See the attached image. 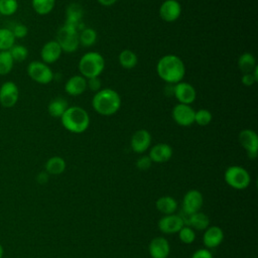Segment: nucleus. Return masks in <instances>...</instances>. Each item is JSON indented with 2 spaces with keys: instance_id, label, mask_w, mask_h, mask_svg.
<instances>
[{
  "instance_id": "nucleus-1",
  "label": "nucleus",
  "mask_w": 258,
  "mask_h": 258,
  "mask_svg": "<svg viewBox=\"0 0 258 258\" xmlns=\"http://www.w3.org/2000/svg\"><path fill=\"white\" fill-rule=\"evenodd\" d=\"M156 73L162 81L169 85H174L182 81L185 75V66L179 56L165 54L158 59Z\"/></svg>"
},
{
  "instance_id": "nucleus-2",
  "label": "nucleus",
  "mask_w": 258,
  "mask_h": 258,
  "mask_svg": "<svg viewBox=\"0 0 258 258\" xmlns=\"http://www.w3.org/2000/svg\"><path fill=\"white\" fill-rule=\"evenodd\" d=\"M92 107L95 112L102 116L114 115L121 108V97L113 89H101L95 93L92 99Z\"/></svg>"
},
{
  "instance_id": "nucleus-3",
  "label": "nucleus",
  "mask_w": 258,
  "mask_h": 258,
  "mask_svg": "<svg viewBox=\"0 0 258 258\" xmlns=\"http://www.w3.org/2000/svg\"><path fill=\"white\" fill-rule=\"evenodd\" d=\"M59 119L62 127L75 134L84 133L91 122L87 110L80 106H69Z\"/></svg>"
},
{
  "instance_id": "nucleus-4",
  "label": "nucleus",
  "mask_w": 258,
  "mask_h": 258,
  "mask_svg": "<svg viewBox=\"0 0 258 258\" xmlns=\"http://www.w3.org/2000/svg\"><path fill=\"white\" fill-rule=\"evenodd\" d=\"M81 76L92 79L99 77L105 70V58L97 51H89L82 55L78 63Z\"/></svg>"
},
{
  "instance_id": "nucleus-5",
  "label": "nucleus",
  "mask_w": 258,
  "mask_h": 258,
  "mask_svg": "<svg viewBox=\"0 0 258 258\" xmlns=\"http://www.w3.org/2000/svg\"><path fill=\"white\" fill-rule=\"evenodd\" d=\"M62 52H75L79 46V28L70 24H63L56 32V39Z\"/></svg>"
},
{
  "instance_id": "nucleus-6",
  "label": "nucleus",
  "mask_w": 258,
  "mask_h": 258,
  "mask_svg": "<svg viewBox=\"0 0 258 258\" xmlns=\"http://www.w3.org/2000/svg\"><path fill=\"white\" fill-rule=\"evenodd\" d=\"M224 177L225 181L235 189H244L248 187L251 182L249 172L239 165L229 166L225 171Z\"/></svg>"
},
{
  "instance_id": "nucleus-7",
  "label": "nucleus",
  "mask_w": 258,
  "mask_h": 258,
  "mask_svg": "<svg viewBox=\"0 0 258 258\" xmlns=\"http://www.w3.org/2000/svg\"><path fill=\"white\" fill-rule=\"evenodd\" d=\"M28 77L37 84L47 85L53 80V72L50 67L41 60H32L27 64Z\"/></svg>"
},
{
  "instance_id": "nucleus-8",
  "label": "nucleus",
  "mask_w": 258,
  "mask_h": 258,
  "mask_svg": "<svg viewBox=\"0 0 258 258\" xmlns=\"http://www.w3.org/2000/svg\"><path fill=\"white\" fill-rule=\"evenodd\" d=\"M19 88L12 81H6L0 86V105L9 109L14 107L19 100Z\"/></svg>"
},
{
  "instance_id": "nucleus-9",
  "label": "nucleus",
  "mask_w": 258,
  "mask_h": 258,
  "mask_svg": "<svg viewBox=\"0 0 258 258\" xmlns=\"http://www.w3.org/2000/svg\"><path fill=\"white\" fill-rule=\"evenodd\" d=\"M195 110L190 105L177 103L171 111L173 121L182 127H188L195 123Z\"/></svg>"
},
{
  "instance_id": "nucleus-10",
  "label": "nucleus",
  "mask_w": 258,
  "mask_h": 258,
  "mask_svg": "<svg viewBox=\"0 0 258 258\" xmlns=\"http://www.w3.org/2000/svg\"><path fill=\"white\" fill-rule=\"evenodd\" d=\"M239 142L246 150L250 159H255L258 153V135L252 129H243L239 133Z\"/></svg>"
},
{
  "instance_id": "nucleus-11",
  "label": "nucleus",
  "mask_w": 258,
  "mask_h": 258,
  "mask_svg": "<svg viewBox=\"0 0 258 258\" xmlns=\"http://www.w3.org/2000/svg\"><path fill=\"white\" fill-rule=\"evenodd\" d=\"M172 95L178 103L190 105L196 101L197 91L191 84L181 81L173 85Z\"/></svg>"
},
{
  "instance_id": "nucleus-12",
  "label": "nucleus",
  "mask_w": 258,
  "mask_h": 258,
  "mask_svg": "<svg viewBox=\"0 0 258 258\" xmlns=\"http://www.w3.org/2000/svg\"><path fill=\"white\" fill-rule=\"evenodd\" d=\"M181 14V5L177 0H164L159 7V16L165 22L176 21Z\"/></svg>"
},
{
  "instance_id": "nucleus-13",
  "label": "nucleus",
  "mask_w": 258,
  "mask_h": 258,
  "mask_svg": "<svg viewBox=\"0 0 258 258\" xmlns=\"http://www.w3.org/2000/svg\"><path fill=\"white\" fill-rule=\"evenodd\" d=\"M203 195L197 189L188 190L182 200V212L191 215L200 211L203 206Z\"/></svg>"
},
{
  "instance_id": "nucleus-14",
  "label": "nucleus",
  "mask_w": 258,
  "mask_h": 258,
  "mask_svg": "<svg viewBox=\"0 0 258 258\" xmlns=\"http://www.w3.org/2000/svg\"><path fill=\"white\" fill-rule=\"evenodd\" d=\"M62 53V50L57 43V41L54 40H48L46 41L41 49H40V58L41 61H43L46 64H51L57 61Z\"/></svg>"
},
{
  "instance_id": "nucleus-15",
  "label": "nucleus",
  "mask_w": 258,
  "mask_h": 258,
  "mask_svg": "<svg viewBox=\"0 0 258 258\" xmlns=\"http://www.w3.org/2000/svg\"><path fill=\"white\" fill-rule=\"evenodd\" d=\"M151 144V134L145 129H139L131 137L130 146L135 153L145 152Z\"/></svg>"
},
{
  "instance_id": "nucleus-16",
  "label": "nucleus",
  "mask_w": 258,
  "mask_h": 258,
  "mask_svg": "<svg viewBox=\"0 0 258 258\" xmlns=\"http://www.w3.org/2000/svg\"><path fill=\"white\" fill-rule=\"evenodd\" d=\"M184 226L182 219L177 215H165L158 221V228L162 233L174 234Z\"/></svg>"
},
{
  "instance_id": "nucleus-17",
  "label": "nucleus",
  "mask_w": 258,
  "mask_h": 258,
  "mask_svg": "<svg viewBox=\"0 0 258 258\" xmlns=\"http://www.w3.org/2000/svg\"><path fill=\"white\" fill-rule=\"evenodd\" d=\"M172 147L167 143H157L150 148L148 156L152 162L163 163L168 161L172 156Z\"/></svg>"
},
{
  "instance_id": "nucleus-18",
  "label": "nucleus",
  "mask_w": 258,
  "mask_h": 258,
  "mask_svg": "<svg viewBox=\"0 0 258 258\" xmlns=\"http://www.w3.org/2000/svg\"><path fill=\"white\" fill-rule=\"evenodd\" d=\"M87 89V79L81 75L72 76L64 84V92L73 97L84 94Z\"/></svg>"
},
{
  "instance_id": "nucleus-19",
  "label": "nucleus",
  "mask_w": 258,
  "mask_h": 258,
  "mask_svg": "<svg viewBox=\"0 0 258 258\" xmlns=\"http://www.w3.org/2000/svg\"><path fill=\"white\" fill-rule=\"evenodd\" d=\"M148 251L151 258H167L170 252V247L165 238L156 237L150 241Z\"/></svg>"
},
{
  "instance_id": "nucleus-20",
  "label": "nucleus",
  "mask_w": 258,
  "mask_h": 258,
  "mask_svg": "<svg viewBox=\"0 0 258 258\" xmlns=\"http://www.w3.org/2000/svg\"><path fill=\"white\" fill-rule=\"evenodd\" d=\"M224 239V233L222 229L218 226L208 227L203 236L204 244L207 248H216L218 247Z\"/></svg>"
},
{
  "instance_id": "nucleus-21",
  "label": "nucleus",
  "mask_w": 258,
  "mask_h": 258,
  "mask_svg": "<svg viewBox=\"0 0 258 258\" xmlns=\"http://www.w3.org/2000/svg\"><path fill=\"white\" fill-rule=\"evenodd\" d=\"M210 225L209 217L201 212H197L187 217L184 222V226H188L191 229H196L199 231L206 230Z\"/></svg>"
},
{
  "instance_id": "nucleus-22",
  "label": "nucleus",
  "mask_w": 258,
  "mask_h": 258,
  "mask_svg": "<svg viewBox=\"0 0 258 258\" xmlns=\"http://www.w3.org/2000/svg\"><path fill=\"white\" fill-rule=\"evenodd\" d=\"M84 15L83 8L77 4V3H72L70 6L67 8L66 12V24H70L76 27H79L80 21L82 20Z\"/></svg>"
},
{
  "instance_id": "nucleus-23",
  "label": "nucleus",
  "mask_w": 258,
  "mask_h": 258,
  "mask_svg": "<svg viewBox=\"0 0 258 258\" xmlns=\"http://www.w3.org/2000/svg\"><path fill=\"white\" fill-rule=\"evenodd\" d=\"M69 105L66 99L57 97L52 99L47 105V112L52 118H60L64 111L68 109Z\"/></svg>"
},
{
  "instance_id": "nucleus-24",
  "label": "nucleus",
  "mask_w": 258,
  "mask_h": 258,
  "mask_svg": "<svg viewBox=\"0 0 258 258\" xmlns=\"http://www.w3.org/2000/svg\"><path fill=\"white\" fill-rule=\"evenodd\" d=\"M66 161L60 156H52L48 158L45 162V171L49 174L57 175L64 171L66 169Z\"/></svg>"
},
{
  "instance_id": "nucleus-25",
  "label": "nucleus",
  "mask_w": 258,
  "mask_h": 258,
  "mask_svg": "<svg viewBox=\"0 0 258 258\" xmlns=\"http://www.w3.org/2000/svg\"><path fill=\"white\" fill-rule=\"evenodd\" d=\"M118 61L122 68L126 70H131L137 66L138 57L133 50L123 49L118 55Z\"/></svg>"
},
{
  "instance_id": "nucleus-26",
  "label": "nucleus",
  "mask_w": 258,
  "mask_h": 258,
  "mask_svg": "<svg viewBox=\"0 0 258 258\" xmlns=\"http://www.w3.org/2000/svg\"><path fill=\"white\" fill-rule=\"evenodd\" d=\"M155 206H156V209L164 215L173 214L176 211V208H177L176 201L173 198L168 197V196H164V197L159 198L156 201Z\"/></svg>"
},
{
  "instance_id": "nucleus-27",
  "label": "nucleus",
  "mask_w": 258,
  "mask_h": 258,
  "mask_svg": "<svg viewBox=\"0 0 258 258\" xmlns=\"http://www.w3.org/2000/svg\"><path fill=\"white\" fill-rule=\"evenodd\" d=\"M238 67L243 74L251 73L256 67V58L251 52H244L238 58Z\"/></svg>"
},
{
  "instance_id": "nucleus-28",
  "label": "nucleus",
  "mask_w": 258,
  "mask_h": 258,
  "mask_svg": "<svg viewBox=\"0 0 258 258\" xmlns=\"http://www.w3.org/2000/svg\"><path fill=\"white\" fill-rule=\"evenodd\" d=\"M55 6V0H31V7L38 15L49 14Z\"/></svg>"
},
{
  "instance_id": "nucleus-29",
  "label": "nucleus",
  "mask_w": 258,
  "mask_h": 258,
  "mask_svg": "<svg viewBox=\"0 0 258 258\" xmlns=\"http://www.w3.org/2000/svg\"><path fill=\"white\" fill-rule=\"evenodd\" d=\"M97 31L92 27H85L79 32L80 44L85 47L93 46L97 41Z\"/></svg>"
},
{
  "instance_id": "nucleus-30",
  "label": "nucleus",
  "mask_w": 258,
  "mask_h": 258,
  "mask_svg": "<svg viewBox=\"0 0 258 258\" xmlns=\"http://www.w3.org/2000/svg\"><path fill=\"white\" fill-rule=\"evenodd\" d=\"M15 40L10 28L0 27V51L9 50L15 44Z\"/></svg>"
},
{
  "instance_id": "nucleus-31",
  "label": "nucleus",
  "mask_w": 258,
  "mask_h": 258,
  "mask_svg": "<svg viewBox=\"0 0 258 258\" xmlns=\"http://www.w3.org/2000/svg\"><path fill=\"white\" fill-rule=\"evenodd\" d=\"M14 63L9 50L0 51V76L8 75L12 71Z\"/></svg>"
},
{
  "instance_id": "nucleus-32",
  "label": "nucleus",
  "mask_w": 258,
  "mask_h": 258,
  "mask_svg": "<svg viewBox=\"0 0 258 258\" xmlns=\"http://www.w3.org/2000/svg\"><path fill=\"white\" fill-rule=\"evenodd\" d=\"M18 6V0H0V14L12 16L17 12Z\"/></svg>"
},
{
  "instance_id": "nucleus-33",
  "label": "nucleus",
  "mask_w": 258,
  "mask_h": 258,
  "mask_svg": "<svg viewBox=\"0 0 258 258\" xmlns=\"http://www.w3.org/2000/svg\"><path fill=\"white\" fill-rule=\"evenodd\" d=\"M9 52L14 60V62H22L28 57V49L26 46L22 44H14L10 49Z\"/></svg>"
},
{
  "instance_id": "nucleus-34",
  "label": "nucleus",
  "mask_w": 258,
  "mask_h": 258,
  "mask_svg": "<svg viewBox=\"0 0 258 258\" xmlns=\"http://www.w3.org/2000/svg\"><path fill=\"white\" fill-rule=\"evenodd\" d=\"M213 119L212 113L207 109H200L195 112V123L200 126H207Z\"/></svg>"
},
{
  "instance_id": "nucleus-35",
  "label": "nucleus",
  "mask_w": 258,
  "mask_h": 258,
  "mask_svg": "<svg viewBox=\"0 0 258 258\" xmlns=\"http://www.w3.org/2000/svg\"><path fill=\"white\" fill-rule=\"evenodd\" d=\"M178 237L179 240L184 244H191L196 239V234L194 229H191L188 226H183L178 231Z\"/></svg>"
},
{
  "instance_id": "nucleus-36",
  "label": "nucleus",
  "mask_w": 258,
  "mask_h": 258,
  "mask_svg": "<svg viewBox=\"0 0 258 258\" xmlns=\"http://www.w3.org/2000/svg\"><path fill=\"white\" fill-rule=\"evenodd\" d=\"M11 30H12V33H13L15 39L24 38L28 34L27 26L25 24H22V23L15 24Z\"/></svg>"
},
{
  "instance_id": "nucleus-37",
  "label": "nucleus",
  "mask_w": 258,
  "mask_h": 258,
  "mask_svg": "<svg viewBox=\"0 0 258 258\" xmlns=\"http://www.w3.org/2000/svg\"><path fill=\"white\" fill-rule=\"evenodd\" d=\"M152 164V161L148 155H143L139 157L136 161V166L140 170H147Z\"/></svg>"
},
{
  "instance_id": "nucleus-38",
  "label": "nucleus",
  "mask_w": 258,
  "mask_h": 258,
  "mask_svg": "<svg viewBox=\"0 0 258 258\" xmlns=\"http://www.w3.org/2000/svg\"><path fill=\"white\" fill-rule=\"evenodd\" d=\"M87 88H89L91 91H94V92H98L99 90H101V81H100L99 77L88 79L87 80Z\"/></svg>"
},
{
  "instance_id": "nucleus-39",
  "label": "nucleus",
  "mask_w": 258,
  "mask_h": 258,
  "mask_svg": "<svg viewBox=\"0 0 258 258\" xmlns=\"http://www.w3.org/2000/svg\"><path fill=\"white\" fill-rule=\"evenodd\" d=\"M241 82L244 86L246 87H251L253 86L255 83H257V81L255 80V78L253 77L252 73H247V74H243Z\"/></svg>"
},
{
  "instance_id": "nucleus-40",
  "label": "nucleus",
  "mask_w": 258,
  "mask_h": 258,
  "mask_svg": "<svg viewBox=\"0 0 258 258\" xmlns=\"http://www.w3.org/2000/svg\"><path fill=\"white\" fill-rule=\"evenodd\" d=\"M191 258H213L212 253L207 249H198L191 256Z\"/></svg>"
},
{
  "instance_id": "nucleus-41",
  "label": "nucleus",
  "mask_w": 258,
  "mask_h": 258,
  "mask_svg": "<svg viewBox=\"0 0 258 258\" xmlns=\"http://www.w3.org/2000/svg\"><path fill=\"white\" fill-rule=\"evenodd\" d=\"M48 179V174L47 172H40L38 175H37V181L39 183H45Z\"/></svg>"
},
{
  "instance_id": "nucleus-42",
  "label": "nucleus",
  "mask_w": 258,
  "mask_h": 258,
  "mask_svg": "<svg viewBox=\"0 0 258 258\" xmlns=\"http://www.w3.org/2000/svg\"><path fill=\"white\" fill-rule=\"evenodd\" d=\"M98 2L102 5V6H105V7H110L112 5H114L117 0H98Z\"/></svg>"
},
{
  "instance_id": "nucleus-43",
  "label": "nucleus",
  "mask_w": 258,
  "mask_h": 258,
  "mask_svg": "<svg viewBox=\"0 0 258 258\" xmlns=\"http://www.w3.org/2000/svg\"><path fill=\"white\" fill-rule=\"evenodd\" d=\"M3 254H4V250H3L2 245L0 244V258H2V257H3Z\"/></svg>"
}]
</instances>
